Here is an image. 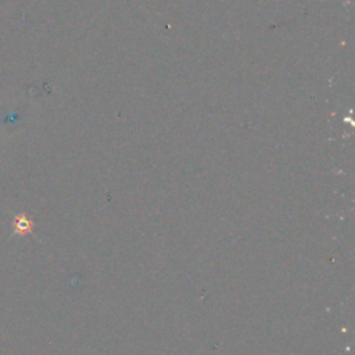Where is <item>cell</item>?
<instances>
[{"label":"cell","mask_w":355,"mask_h":355,"mask_svg":"<svg viewBox=\"0 0 355 355\" xmlns=\"http://www.w3.org/2000/svg\"><path fill=\"white\" fill-rule=\"evenodd\" d=\"M32 230H33V222L28 215H25V214L14 215L11 236H15V234L24 236V234L32 233Z\"/></svg>","instance_id":"obj_1"}]
</instances>
